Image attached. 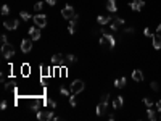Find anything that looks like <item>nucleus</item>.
<instances>
[{"instance_id":"1","label":"nucleus","mask_w":161,"mask_h":121,"mask_svg":"<svg viewBox=\"0 0 161 121\" xmlns=\"http://www.w3.org/2000/svg\"><path fill=\"white\" fill-rule=\"evenodd\" d=\"M99 44H100V47H103V48H115L116 40H115V37H113L111 32L103 31V34H101V37H100V40H99Z\"/></svg>"},{"instance_id":"13","label":"nucleus","mask_w":161,"mask_h":121,"mask_svg":"<svg viewBox=\"0 0 161 121\" xmlns=\"http://www.w3.org/2000/svg\"><path fill=\"white\" fill-rule=\"evenodd\" d=\"M107 108H108V102H107V100H101V102H100L99 105H97V115H99V116L105 115Z\"/></svg>"},{"instance_id":"7","label":"nucleus","mask_w":161,"mask_h":121,"mask_svg":"<svg viewBox=\"0 0 161 121\" xmlns=\"http://www.w3.org/2000/svg\"><path fill=\"white\" fill-rule=\"evenodd\" d=\"M53 118H55V115H53L52 110H49V111H37V120H40V121H50Z\"/></svg>"},{"instance_id":"15","label":"nucleus","mask_w":161,"mask_h":121,"mask_svg":"<svg viewBox=\"0 0 161 121\" xmlns=\"http://www.w3.org/2000/svg\"><path fill=\"white\" fill-rule=\"evenodd\" d=\"M107 10L110 11V13H116V11H118L116 0H107Z\"/></svg>"},{"instance_id":"25","label":"nucleus","mask_w":161,"mask_h":121,"mask_svg":"<svg viewBox=\"0 0 161 121\" xmlns=\"http://www.w3.org/2000/svg\"><path fill=\"white\" fill-rule=\"evenodd\" d=\"M60 94H61V95H66V97H69V95H71V91H68V89L61 87V89H60Z\"/></svg>"},{"instance_id":"35","label":"nucleus","mask_w":161,"mask_h":121,"mask_svg":"<svg viewBox=\"0 0 161 121\" xmlns=\"http://www.w3.org/2000/svg\"><path fill=\"white\" fill-rule=\"evenodd\" d=\"M126 32H127V34H132V32H134V27H127V29H126Z\"/></svg>"},{"instance_id":"29","label":"nucleus","mask_w":161,"mask_h":121,"mask_svg":"<svg viewBox=\"0 0 161 121\" xmlns=\"http://www.w3.org/2000/svg\"><path fill=\"white\" fill-rule=\"evenodd\" d=\"M69 103H71V107H76V99H74V94L69 95Z\"/></svg>"},{"instance_id":"9","label":"nucleus","mask_w":161,"mask_h":121,"mask_svg":"<svg viewBox=\"0 0 161 121\" xmlns=\"http://www.w3.org/2000/svg\"><path fill=\"white\" fill-rule=\"evenodd\" d=\"M3 26H5V29H8V31H15V29H18L19 21L18 19H5V21H3Z\"/></svg>"},{"instance_id":"31","label":"nucleus","mask_w":161,"mask_h":121,"mask_svg":"<svg viewBox=\"0 0 161 121\" xmlns=\"http://www.w3.org/2000/svg\"><path fill=\"white\" fill-rule=\"evenodd\" d=\"M143 103H145V105H147V107H148V108H151V107H153V102H151V100H150V99H143Z\"/></svg>"},{"instance_id":"21","label":"nucleus","mask_w":161,"mask_h":121,"mask_svg":"<svg viewBox=\"0 0 161 121\" xmlns=\"http://www.w3.org/2000/svg\"><path fill=\"white\" fill-rule=\"evenodd\" d=\"M44 103H45L47 107L50 108V110H53V108H57V102H55V100H52V99H47Z\"/></svg>"},{"instance_id":"19","label":"nucleus","mask_w":161,"mask_h":121,"mask_svg":"<svg viewBox=\"0 0 161 121\" xmlns=\"http://www.w3.org/2000/svg\"><path fill=\"white\" fill-rule=\"evenodd\" d=\"M40 74H42V78H47V76L52 74V70H50V66H45V65H42V66H40Z\"/></svg>"},{"instance_id":"37","label":"nucleus","mask_w":161,"mask_h":121,"mask_svg":"<svg viewBox=\"0 0 161 121\" xmlns=\"http://www.w3.org/2000/svg\"><path fill=\"white\" fill-rule=\"evenodd\" d=\"M156 31H158V34H161V23L158 24V27H156Z\"/></svg>"},{"instance_id":"33","label":"nucleus","mask_w":161,"mask_h":121,"mask_svg":"<svg viewBox=\"0 0 161 121\" xmlns=\"http://www.w3.org/2000/svg\"><path fill=\"white\" fill-rule=\"evenodd\" d=\"M0 39H2V45H5V44H8V39H7V36H5V34H3V36H2V37H0Z\"/></svg>"},{"instance_id":"10","label":"nucleus","mask_w":161,"mask_h":121,"mask_svg":"<svg viewBox=\"0 0 161 121\" xmlns=\"http://www.w3.org/2000/svg\"><path fill=\"white\" fill-rule=\"evenodd\" d=\"M129 7H131V10H134V11H140L145 7V0H132V2L129 3Z\"/></svg>"},{"instance_id":"34","label":"nucleus","mask_w":161,"mask_h":121,"mask_svg":"<svg viewBox=\"0 0 161 121\" xmlns=\"http://www.w3.org/2000/svg\"><path fill=\"white\" fill-rule=\"evenodd\" d=\"M47 3H49V5H55V3H57V0H45Z\"/></svg>"},{"instance_id":"11","label":"nucleus","mask_w":161,"mask_h":121,"mask_svg":"<svg viewBox=\"0 0 161 121\" xmlns=\"http://www.w3.org/2000/svg\"><path fill=\"white\" fill-rule=\"evenodd\" d=\"M29 37L32 39V40H39L40 39V31H39V26L36 27V26H32V27H29Z\"/></svg>"},{"instance_id":"20","label":"nucleus","mask_w":161,"mask_h":121,"mask_svg":"<svg viewBox=\"0 0 161 121\" xmlns=\"http://www.w3.org/2000/svg\"><path fill=\"white\" fill-rule=\"evenodd\" d=\"M126 78H118L116 81H115V87H118V89H123V87H126Z\"/></svg>"},{"instance_id":"6","label":"nucleus","mask_w":161,"mask_h":121,"mask_svg":"<svg viewBox=\"0 0 161 121\" xmlns=\"http://www.w3.org/2000/svg\"><path fill=\"white\" fill-rule=\"evenodd\" d=\"M124 19L123 18H113L111 23H110V27H111V31H119L121 27L124 26Z\"/></svg>"},{"instance_id":"26","label":"nucleus","mask_w":161,"mask_h":121,"mask_svg":"<svg viewBox=\"0 0 161 121\" xmlns=\"http://www.w3.org/2000/svg\"><path fill=\"white\" fill-rule=\"evenodd\" d=\"M150 87H151V89H153V91H155V92H158V91H160V86H158V82H156V81H151Z\"/></svg>"},{"instance_id":"30","label":"nucleus","mask_w":161,"mask_h":121,"mask_svg":"<svg viewBox=\"0 0 161 121\" xmlns=\"http://www.w3.org/2000/svg\"><path fill=\"white\" fill-rule=\"evenodd\" d=\"M34 8H36V10H37V11H40V10H42V8H44V3H42V2H37V3H36V5H34Z\"/></svg>"},{"instance_id":"4","label":"nucleus","mask_w":161,"mask_h":121,"mask_svg":"<svg viewBox=\"0 0 161 121\" xmlns=\"http://www.w3.org/2000/svg\"><path fill=\"white\" fill-rule=\"evenodd\" d=\"M32 19H34V24L39 27H45L47 26V16L44 13H39L36 16H32Z\"/></svg>"},{"instance_id":"17","label":"nucleus","mask_w":161,"mask_h":121,"mask_svg":"<svg viewBox=\"0 0 161 121\" xmlns=\"http://www.w3.org/2000/svg\"><path fill=\"white\" fill-rule=\"evenodd\" d=\"M111 16H105V15H100L99 16V18H97V23H99V24H110V23H111Z\"/></svg>"},{"instance_id":"3","label":"nucleus","mask_w":161,"mask_h":121,"mask_svg":"<svg viewBox=\"0 0 161 121\" xmlns=\"http://www.w3.org/2000/svg\"><path fill=\"white\" fill-rule=\"evenodd\" d=\"M2 55L5 60H10L15 56V48L11 44H5V45H2Z\"/></svg>"},{"instance_id":"22","label":"nucleus","mask_w":161,"mask_h":121,"mask_svg":"<svg viewBox=\"0 0 161 121\" xmlns=\"http://www.w3.org/2000/svg\"><path fill=\"white\" fill-rule=\"evenodd\" d=\"M19 18H23V21H29V19L32 18V16L27 13V11H21V13H19Z\"/></svg>"},{"instance_id":"2","label":"nucleus","mask_w":161,"mask_h":121,"mask_svg":"<svg viewBox=\"0 0 161 121\" xmlns=\"http://www.w3.org/2000/svg\"><path fill=\"white\" fill-rule=\"evenodd\" d=\"M84 87H85L84 81H81V79H74L73 82H71V87H69V91H71V94L77 95V94H81V92L84 91Z\"/></svg>"},{"instance_id":"36","label":"nucleus","mask_w":161,"mask_h":121,"mask_svg":"<svg viewBox=\"0 0 161 121\" xmlns=\"http://www.w3.org/2000/svg\"><path fill=\"white\" fill-rule=\"evenodd\" d=\"M156 107H158V111L161 113V100H158V102H156Z\"/></svg>"},{"instance_id":"32","label":"nucleus","mask_w":161,"mask_h":121,"mask_svg":"<svg viewBox=\"0 0 161 121\" xmlns=\"http://www.w3.org/2000/svg\"><path fill=\"white\" fill-rule=\"evenodd\" d=\"M7 107H8L7 100H2V103H0V110H7Z\"/></svg>"},{"instance_id":"24","label":"nucleus","mask_w":161,"mask_h":121,"mask_svg":"<svg viewBox=\"0 0 161 121\" xmlns=\"http://www.w3.org/2000/svg\"><path fill=\"white\" fill-rule=\"evenodd\" d=\"M66 60H68L69 63H76L77 62V56L73 55V53H69V55H66Z\"/></svg>"},{"instance_id":"8","label":"nucleus","mask_w":161,"mask_h":121,"mask_svg":"<svg viewBox=\"0 0 161 121\" xmlns=\"http://www.w3.org/2000/svg\"><path fill=\"white\" fill-rule=\"evenodd\" d=\"M32 50V39H23L21 40V52L23 53H29Z\"/></svg>"},{"instance_id":"14","label":"nucleus","mask_w":161,"mask_h":121,"mask_svg":"<svg viewBox=\"0 0 161 121\" xmlns=\"http://www.w3.org/2000/svg\"><path fill=\"white\" fill-rule=\"evenodd\" d=\"M151 42H153V48L160 50V48H161V34H153Z\"/></svg>"},{"instance_id":"5","label":"nucleus","mask_w":161,"mask_h":121,"mask_svg":"<svg viewBox=\"0 0 161 121\" xmlns=\"http://www.w3.org/2000/svg\"><path fill=\"white\" fill-rule=\"evenodd\" d=\"M74 8L71 5H66V7H63L61 8V16L63 18H66V19H73L74 18Z\"/></svg>"},{"instance_id":"16","label":"nucleus","mask_w":161,"mask_h":121,"mask_svg":"<svg viewBox=\"0 0 161 121\" xmlns=\"http://www.w3.org/2000/svg\"><path fill=\"white\" fill-rule=\"evenodd\" d=\"M132 79H134L135 82H142L143 81V73L140 70H134L132 71Z\"/></svg>"},{"instance_id":"28","label":"nucleus","mask_w":161,"mask_h":121,"mask_svg":"<svg viewBox=\"0 0 161 121\" xmlns=\"http://www.w3.org/2000/svg\"><path fill=\"white\" fill-rule=\"evenodd\" d=\"M143 34H145V37H153V34H151V31H150V27H145V29H143Z\"/></svg>"},{"instance_id":"12","label":"nucleus","mask_w":161,"mask_h":121,"mask_svg":"<svg viewBox=\"0 0 161 121\" xmlns=\"http://www.w3.org/2000/svg\"><path fill=\"white\" fill-rule=\"evenodd\" d=\"M52 65H55V66H63L65 65V58H63L61 53H55L52 56Z\"/></svg>"},{"instance_id":"27","label":"nucleus","mask_w":161,"mask_h":121,"mask_svg":"<svg viewBox=\"0 0 161 121\" xmlns=\"http://www.w3.org/2000/svg\"><path fill=\"white\" fill-rule=\"evenodd\" d=\"M8 13H10V7L8 5H3L2 7V15L5 16V15H8Z\"/></svg>"},{"instance_id":"23","label":"nucleus","mask_w":161,"mask_h":121,"mask_svg":"<svg viewBox=\"0 0 161 121\" xmlns=\"http://www.w3.org/2000/svg\"><path fill=\"white\" fill-rule=\"evenodd\" d=\"M147 116H148V120H150V121H155V120H156V113L153 111L151 108H150V110L147 111Z\"/></svg>"},{"instance_id":"18","label":"nucleus","mask_w":161,"mask_h":121,"mask_svg":"<svg viewBox=\"0 0 161 121\" xmlns=\"http://www.w3.org/2000/svg\"><path fill=\"white\" fill-rule=\"evenodd\" d=\"M123 103H124V99L121 95H118V97H115V100H113V108H121Z\"/></svg>"}]
</instances>
